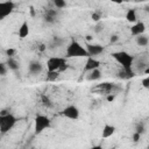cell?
Returning a JSON list of instances; mask_svg holds the SVG:
<instances>
[{"label":"cell","mask_w":149,"mask_h":149,"mask_svg":"<svg viewBox=\"0 0 149 149\" xmlns=\"http://www.w3.org/2000/svg\"><path fill=\"white\" fill-rule=\"evenodd\" d=\"M112 57L122 65V69L125 70L126 74H127V79H130L135 76L132 66H133V62H134V56L128 54L127 51H115L112 54Z\"/></svg>","instance_id":"1"},{"label":"cell","mask_w":149,"mask_h":149,"mask_svg":"<svg viewBox=\"0 0 149 149\" xmlns=\"http://www.w3.org/2000/svg\"><path fill=\"white\" fill-rule=\"evenodd\" d=\"M88 51L86 48H84L79 42L72 40L70 44L66 48V57L72 58V57H88Z\"/></svg>","instance_id":"2"},{"label":"cell","mask_w":149,"mask_h":149,"mask_svg":"<svg viewBox=\"0 0 149 149\" xmlns=\"http://www.w3.org/2000/svg\"><path fill=\"white\" fill-rule=\"evenodd\" d=\"M17 119L16 116H14L12 113H8L6 115H0V132L1 134H6L8 133L16 123Z\"/></svg>","instance_id":"3"},{"label":"cell","mask_w":149,"mask_h":149,"mask_svg":"<svg viewBox=\"0 0 149 149\" xmlns=\"http://www.w3.org/2000/svg\"><path fill=\"white\" fill-rule=\"evenodd\" d=\"M35 128H34V133L35 135H38L41 134L44 129L47 128H50L51 127V121L48 116L45 115H36L35 118Z\"/></svg>","instance_id":"4"},{"label":"cell","mask_w":149,"mask_h":149,"mask_svg":"<svg viewBox=\"0 0 149 149\" xmlns=\"http://www.w3.org/2000/svg\"><path fill=\"white\" fill-rule=\"evenodd\" d=\"M15 8V3L13 1H5L0 2V20H3L6 16H8Z\"/></svg>","instance_id":"5"},{"label":"cell","mask_w":149,"mask_h":149,"mask_svg":"<svg viewBox=\"0 0 149 149\" xmlns=\"http://www.w3.org/2000/svg\"><path fill=\"white\" fill-rule=\"evenodd\" d=\"M65 58H61V57H50L47 61V69L48 71H58L61 65L63 63H65Z\"/></svg>","instance_id":"6"},{"label":"cell","mask_w":149,"mask_h":149,"mask_svg":"<svg viewBox=\"0 0 149 149\" xmlns=\"http://www.w3.org/2000/svg\"><path fill=\"white\" fill-rule=\"evenodd\" d=\"M62 115L71 120H77L79 118V109L74 105H70L62 111Z\"/></svg>","instance_id":"7"},{"label":"cell","mask_w":149,"mask_h":149,"mask_svg":"<svg viewBox=\"0 0 149 149\" xmlns=\"http://www.w3.org/2000/svg\"><path fill=\"white\" fill-rule=\"evenodd\" d=\"M95 90H99L100 93H105V94H109V93H115L116 91L120 90L119 86H116L115 84H111V83H102L99 84Z\"/></svg>","instance_id":"8"},{"label":"cell","mask_w":149,"mask_h":149,"mask_svg":"<svg viewBox=\"0 0 149 149\" xmlns=\"http://www.w3.org/2000/svg\"><path fill=\"white\" fill-rule=\"evenodd\" d=\"M99 66H100V62H99L98 59L93 58L92 56H88V57H87V61H86V63H85L84 70L90 72V71H92V70H94V69H98Z\"/></svg>","instance_id":"9"},{"label":"cell","mask_w":149,"mask_h":149,"mask_svg":"<svg viewBox=\"0 0 149 149\" xmlns=\"http://www.w3.org/2000/svg\"><path fill=\"white\" fill-rule=\"evenodd\" d=\"M146 30V24L140 21V22H136L134 26L130 27V33L133 36H139V35H142Z\"/></svg>","instance_id":"10"},{"label":"cell","mask_w":149,"mask_h":149,"mask_svg":"<svg viewBox=\"0 0 149 149\" xmlns=\"http://www.w3.org/2000/svg\"><path fill=\"white\" fill-rule=\"evenodd\" d=\"M86 50L88 51L90 56H98L104 51V47L99 44H86Z\"/></svg>","instance_id":"11"},{"label":"cell","mask_w":149,"mask_h":149,"mask_svg":"<svg viewBox=\"0 0 149 149\" xmlns=\"http://www.w3.org/2000/svg\"><path fill=\"white\" fill-rule=\"evenodd\" d=\"M28 70L31 74H37L43 70V65L37 61H31L28 65Z\"/></svg>","instance_id":"12"},{"label":"cell","mask_w":149,"mask_h":149,"mask_svg":"<svg viewBox=\"0 0 149 149\" xmlns=\"http://www.w3.org/2000/svg\"><path fill=\"white\" fill-rule=\"evenodd\" d=\"M28 34H29V24L27 21H23V23L19 28V37L22 40V38L27 37Z\"/></svg>","instance_id":"13"},{"label":"cell","mask_w":149,"mask_h":149,"mask_svg":"<svg viewBox=\"0 0 149 149\" xmlns=\"http://www.w3.org/2000/svg\"><path fill=\"white\" fill-rule=\"evenodd\" d=\"M114 132H115V127L112 126V125L106 123V125L104 126V128H102V134H101V136H102L104 139L109 137V136H112V135L114 134Z\"/></svg>","instance_id":"14"},{"label":"cell","mask_w":149,"mask_h":149,"mask_svg":"<svg viewBox=\"0 0 149 149\" xmlns=\"http://www.w3.org/2000/svg\"><path fill=\"white\" fill-rule=\"evenodd\" d=\"M100 77H101V72H100V70H99V68L98 69H94V70H92V71H90V73L87 74V80H90V81H95V80H98V79H100Z\"/></svg>","instance_id":"15"},{"label":"cell","mask_w":149,"mask_h":149,"mask_svg":"<svg viewBox=\"0 0 149 149\" xmlns=\"http://www.w3.org/2000/svg\"><path fill=\"white\" fill-rule=\"evenodd\" d=\"M6 64H7L8 69L12 70V71H17L19 70V63L13 57H8L7 61H6Z\"/></svg>","instance_id":"16"},{"label":"cell","mask_w":149,"mask_h":149,"mask_svg":"<svg viewBox=\"0 0 149 149\" xmlns=\"http://www.w3.org/2000/svg\"><path fill=\"white\" fill-rule=\"evenodd\" d=\"M126 20H127L128 22H132V23L136 22L137 17H136V12H135V9H128V12L126 13Z\"/></svg>","instance_id":"17"},{"label":"cell","mask_w":149,"mask_h":149,"mask_svg":"<svg viewBox=\"0 0 149 149\" xmlns=\"http://www.w3.org/2000/svg\"><path fill=\"white\" fill-rule=\"evenodd\" d=\"M41 102H42V105L44 106V107H47V108H52L54 107V102L50 100V98L48 97V95H45V94H42L41 95Z\"/></svg>","instance_id":"18"},{"label":"cell","mask_w":149,"mask_h":149,"mask_svg":"<svg viewBox=\"0 0 149 149\" xmlns=\"http://www.w3.org/2000/svg\"><path fill=\"white\" fill-rule=\"evenodd\" d=\"M148 42H149V40H148V37L144 36V35H139V36L136 37V43H137L140 47H146V45L148 44Z\"/></svg>","instance_id":"19"},{"label":"cell","mask_w":149,"mask_h":149,"mask_svg":"<svg viewBox=\"0 0 149 149\" xmlns=\"http://www.w3.org/2000/svg\"><path fill=\"white\" fill-rule=\"evenodd\" d=\"M64 43V40L63 38H61V37H58V36H55L54 38H52V42H51V44H50V49H52V48H57V47H61L62 44Z\"/></svg>","instance_id":"20"},{"label":"cell","mask_w":149,"mask_h":149,"mask_svg":"<svg viewBox=\"0 0 149 149\" xmlns=\"http://www.w3.org/2000/svg\"><path fill=\"white\" fill-rule=\"evenodd\" d=\"M59 77V71H48L47 73V80L48 81H54Z\"/></svg>","instance_id":"21"},{"label":"cell","mask_w":149,"mask_h":149,"mask_svg":"<svg viewBox=\"0 0 149 149\" xmlns=\"http://www.w3.org/2000/svg\"><path fill=\"white\" fill-rule=\"evenodd\" d=\"M52 2L56 6V8H58V9H62V8H64L66 6L65 0H52Z\"/></svg>","instance_id":"22"},{"label":"cell","mask_w":149,"mask_h":149,"mask_svg":"<svg viewBox=\"0 0 149 149\" xmlns=\"http://www.w3.org/2000/svg\"><path fill=\"white\" fill-rule=\"evenodd\" d=\"M93 28H94V33L95 34H99V33H101L104 30V24L101 22H97V24Z\"/></svg>","instance_id":"23"},{"label":"cell","mask_w":149,"mask_h":149,"mask_svg":"<svg viewBox=\"0 0 149 149\" xmlns=\"http://www.w3.org/2000/svg\"><path fill=\"white\" fill-rule=\"evenodd\" d=\"M56 19H57V17H54V16H50V15H45V14H44V21H45L47 23H49V24L55 23V22H56Z\"/></svg>","instance_id":"24"},{"label":"cell","mask_w":149,"mask_h":149,"mask_svg":"<svg viewBox=\"0 0 149 149\" xmlns=\"http://www.w3.org/2000/svg\"><path fill=\"white\" fill-rule=\"evenodd\" d=\"M45 15H50V16H54V17H57L58 15V10L56 9H45Z\"/></svg>","instance_id":"25"},{"label":"cell","mask_w":149,"mask_h":149,"mask_svg":"<svg viewBox=\"0 0 149 149\" xmlns=\"http://www.w3.org/2000/svg\"><path fill=\"white\" fill-rule=\"evenodd\" d=\"M7 69H8L7 64H6V63H1V64H0V74H1V76H6Z\"/></svg>","instance_id":"26"},{"label":"cell","mask_w":149,"mask_h":149,"mask_svg":"<svg viewBox=\"0 0 149 149\" xmlns=\"http://www.w3.org/2000/svg\"><path fill=\"white\" fill-rule=\"evenodd\" d=\"M91 19H92L94 22H99L100 19H101V15H100V13H98V12H93L92 15H91Z\"/></svg>","instance_id":"27"},{"label":"cell","mask_w":149,"mask_h":149,"mask_svg":"<svg viewBox=\"0 0 149 149\" xmlns=\"http://www.w3.org/2000/svg\"><path fill=\"white\" fill-rule=\"evenodd\" d=\"M135 132H137V133H140L141 135L144 133V125L142 123V122H140V123H137L136 125V128H135Z\"/></svg>","instance_id":"28"},{"label":"cell","mask_w":149,"mask_h":149,"mask_svg":"<svg viewBox=\"0 0 149 149\" xmlns=\"http://www.w3.org/2000/svg\"><path fill=\"white\" fill-rule=\"evenodd\" d=\"M15 54H16V50H15V49H13V48L6 49V55H7L8 57H13Z\"/></svg>","instance_id":"29"},{"label":"cell","mask_w":149,"mask_h":149,"mask_svg":"<svg viewBox=\"0 0 149 149\" xmlns=\"http://www.w3.org/2000/svg\"><path fill=\"white\" fill-rule=\"evenodd\" d=\"M141 83H142V86H143L144 88H149V76L146 77V78H143Z\"/></svg>","instance_id":"30"},{"label":"cell","mask_w":149,"mask_h":149,"mask_svg":"<svg viewBox=\"0 0 149 149\" xmlns=\"http://www.w3.org/2000/svg\"><path fill=\"white\" fill-rule=\"evenodd\" d=\"M140 136H141V134H140V133H137V132H135V133L133 134V141H134L135 143H136V142H139Z\"/></svg>","instance_id":"31"},{"label":"cell","mask_w":149,"mask_h":149,"mask_svg":"<svg viewBox=\"0 0 149 149\" xmlns=\"http://www.w3.org/2000/svg\"><path fill=\"white\" fill-rule=\"evenodd\" d=\"M106 99H107V101H109V102H112L114 99H115V93H109V94H107V97H106Z\"/></svg>","instance_id":"32"},{"label":"cell","mask_w":149,"mask_h":149,"mask_svg":"<svg viewBox=\"0 0 149 149\" xmlns=\"http://www.w3.org/2000/svg\"><path fill=\"white\" fill-rule=\"evenodd\" d=\"M68 68H69V65H68V63L65 62V63H63V64L61 65V68H59V70H58V71H59V72H63V71H65Z\"/></svg>","instance_id":"33"},{"label":"cell","mask_w":149,"mask_h":149,"mask_svg":"<svg viewBox=\"0 0 149 149\" xmlns=\"http://www.w3.org/2000/svg\"><path fill=\"white\" fill-rule=\"evenodd\" d=\"M118 40H119V36H118V35H112V36H111V38H109L111 43H115Z\"/></svg>","instance_id":"34"},{"label":"cell","mask_w":149,"mask_h":149,"mask_svg":"<svg viewBox=\"0 0 149 149\" xmlns=\"http://www.w3.org/2000/svg\"><path fill=\"white\" fill-rule=\"evenodd\" d=\"M45 49H47V45H45L44 43H40V44H38V50H40V51H44Z\"/></svg>","instance_id":"35"},{"label":"cell","mask_w":149,"mask_h":149,"mask_svg":"<svg viewBox=\"0 0 149 149\" xmlns=\"http://www.w3.org/2000/svg\"><path fill=\"white\" fill-rule=\"evenodd\" d=\"M29 12H30V15H31L33 17L36 15V13H35V9H34V7H33V6H30V7H29Z\"/></svg>","instance_id":"36"},{"label":"cell","mask_w":149,"mask_h":149,"mask_svg":"<svg viewBox=\"0 0 149 149\" xmlns=\"http://www.w3.org/2000/svg\"><path fill=\"white\" fill-rule=\"evenodd\" d=\"M8 113H10V112H9V109H7V108H3V109H1V112H0V115H6V114H8Z\"/></svg>","instance_id":"37"},{"label":"cell","mask_w":149,"mask_h":149,"mask_svg":"<svg viewBox=\"0 0 149 149\" xmlns=\"http://www.w3.org/2000/svg\"><path fill=\"white\" fill-rule=\"evenodd\" d=\"M123 1H128V0H112V2H115V3H121Z\"/></svg>","instance_id":"38"},{"label":"cell","mask_w":149,"mask_h":149,"mask_svg":"<svg viewBox=\"0 0 149 149\" xmlns=\"http://www.w3.org/2000/svg\"><path fill=\"white\" fill-rule=\"evenodd\" d=\"M92 40H93V36H91V35L86 36V41H92Z\"/></svg>","instance_id":"39"},{"label":"cell","mask_w":149,"mask_h":149,"mask_svg":"<svg viewBox=\"0 0 149 149\" xmlns=\"http://www.w3.org/2000/svg\"><path fill=\"white\" fill-rule=\"evenodd\" d=\"M143 72H144V73H147V74H149V66H148V68H146Z\"/></svg>","instance_id":"40"}]
</instances>
